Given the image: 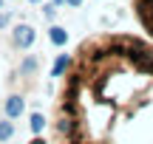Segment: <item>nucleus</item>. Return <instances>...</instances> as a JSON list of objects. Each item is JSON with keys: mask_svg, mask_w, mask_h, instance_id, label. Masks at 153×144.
I'll use <instances>...</instances> for the list:
<instances>
[{"mask_svg": "<svg viewBox=\"0 0 153 144\" xmlns=\"http://www.w3.org/2000/svg\"><path fill=\"white\" fill-rule=\"evenodd\" d=\"M54 144H153V40L94 34L71 54L54 107Z\"/></svg>", "mask_w": 153, "mask_h": 144, "instance_id": "1", "label": "nucleus"}, {"mask_svg": "<svg viewBox=\"0 0 153 144\" xmlns=\"http://www.w3.org/2000/svg\"><path fill=\"white\" fill-rule=\"evenodd\" d=\"M131 6H133V14H136L142 31L153 40V0H131Z\"/></svg>", "mask_w": 153, "mask_h": 144, "instance_id": "2", "label": "nucleus"}, {"mask_svg": "<svg viewBox=\"0 0 153 144\" xmlns=\"http://www.w3.org/2000/svg\"><path fill=\"white\" fill-rule=\"evenodd\" d=\"M11 40H14L17 48H31L34 40H37V31H34L31 26H26V23H20V26H14V31H11Z\"/></svg>", "mask_w": 153, "mask_h": 144, "instance_id": "3", "label": "nucleus"}, {"mask_svg": "<svg viewBox=\"0 0 153 144\" xmlns=\"http://www.w3.org/2000/svg\"><path fill=\"white\" fill-rule=\"evenodd\" d=\"M3 110H6V116H9V119H20L23 110H26V105H23L20 96H9V99L3 102Z\"/></svg>", "mask_w": 153, "mask_h": 144, "instance_id": "4", "label": "nucleus"}, {"mask_svg": "<svg viewBox=\"0 0 153 144\" xmlns=\"http://www.w3.org/2000/svg\"><path fill=\"white\" fill-rule=\"evenodd\" d=\"M48 40L57 45V48H62V45L68 43V31H65V28H60V26H51L48 28Z\"/></svg>", "mask_w": 153, "mask_h": 144, "instance_id": "5", "label": "nucleus"}, {"mask_svg": "<svg viewBox=\"0 0 153 144\" xmlns=\"http://www.w3.org/2000/svg\"><path fill=\"white\" fill-rule=\"evenodd\" d=\"M68 62H71V57H68V54H60V60H57L54 68H51V76H62V73L68 71Z\"/></svg>", "mask_w": 153, "mask_h": 144, "instance_id": "6", "label": "nucleus"}, {"mask_svg": "<svg viewBox=\"0 0 153 144\" xmlns=\"http://www.w3.org/2000/svg\"><path fill=\"white\" fill-rule=\"evenodd\" d=\"M11 136H14V124H11V119L0 122V144H3V141H9Z\"/></svg>", "mask_w": 153, "mask_h": 144, "instance_id": "7", "label": "nucleus"}, {"mask_svg": "<svg viewBox=\"0 0 153 144\" xmlns=\"http://www.w3.org/2000/svg\"><path fill=\"white\" fill-rule=\"evenodd\" d=\"M31 133H43V127H45V116L43 113H31Z\"/></svg>", "mask_w": 153, "mask_h": 144, "instance_id": "8", "label": "nucleus"}, {"mask_svg": "<svg viewBox=\"0 0 153 144\" xmlns=\"http://www.w3.org/2000/svg\"><path fill=\"white\" fill-rule=\"evenodd\" d=\"M68 6H82V0H65Z\"/></svg>", "mask_w": 153, "mask_h": 144, "instance_id": "9", "label": "nucleus"}, {"mask_svg": "<svg viewBox=\"0 0 153 144\" xmlns=\"http://www.w3.org/2000/svg\"><path fill=\"white\" fill-rule=\"evenodd\" d=\"M51 3H54V6H60V3H65V0H51Z\"/></svg>", "mask_w": 153, "mask_h": 144, "instance_id": "10", "label": "nucleus"}, {"mask_svg": "<svg viewBox=\"0 0 153 144\" xmlns=\"http://www.w3.org/2000/svg\"><path fill=\"white\" fill-rule=\"evenodd\" d=\"M31 3H40V0H31Z\"/></svg>", "mask_w": 153, "mask_h": 144, "instance_id": "11", "label": "nucleus"}, {"mask_svg": "<svg viewBox=\"0 0 153 144\" xmlns=\"http://www.w3.org/2000/svg\"><path fill=\"white\" fill-rule=\"evenodd\" d=\"M0 6H3V0H0Z\"/></svg>", "mask_w": 153, "mask_h": 144, "instance_id": "12", "label": "nucleus"}]
</instances>
